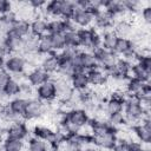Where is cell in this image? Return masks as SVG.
<instances>
[{
    "instance_id": "6da1fadb",
    "label": "cell",
    "mask_w": 151,
    "mask_h": 151,
    "mask_svg": "<svg viewBox=\"0 0 151 151\" xmlns=\"http://www.w3.org/2000/svg\"><path fill=\"white\" fill-rule=\"evenodd\" d=\"M90 119V114L86 110L81 107H74L68 111H65L63 123L68 127L71 133H78L80 129L88 124Z\"/></svg>"
},
{
    "instance_id": "7a4b0ae2",
    "label": "cell",
    "mask_w": 151,
    "mask_h": 151,
    "mask_svg": "<svg viewBox=\"0 0 151 151\" xmlns=\"http://www.w3.org/2000/svg\"><path fill=\"white\" fill-rule=\"evenodd\" d=\"M146 113H150V112H145L143 110L138 98L126 96V99L124 101V107H123V114L125 118V124L130 123L133 126V125L138 124Z\"/></svg>"
},
{
    "instance_id": "3957f363",
    "label": "cell",
    "mask_w": 151,
    "mask_h": 151,
    "mask_svg": "<svg viewBox=\"0 0 151 151\" xmlns=\"http://www.w3.org/2000/svg\"><path fill=\"white\" fill-rule=\"evenodd\" d=\"M79 38V48L83 51L93 52L96 48L100 47V33L94 27L88 28H78Z\"/></svg>"
},
{
    "instance_id": "277c9868",
    "label": "cell",
    "mask_w": 151,
    "mask_h": 151,
    "mask_svg": "<svg viewBox=\"0 0 151 151\" xmlns=\"http://www.w3.org/2000/svg\"><path fill=\"white\" fill-rule=\"evenodd\" d=\"M27 67V61L24 54L15 53V54H9L6 60H5V66L4 68L11 74V76H21L25 73Z\"/></svg>"
},
{
    "instance_id": "5b68a950",
    "label": "cell",
    "mask_w": 151,
    "mask_h": 151,
    "mask_svg": "<svg viewBox=\"0 0 151 151\" xmlns=\"http://www.w3.org/2000/svg\"><path fill=\"white\" fill-rule=\"evenodd\" d=\"M132 131L134 132L137 142H139L142 144L151 143V118H150V113H146L138 124L133 125Z\"/></svg>"
},
{
    "instance_id": "8992f818",
    "label": "cell",
    "mask_w": 151,
    "mask_h": 151,
    "mask_svg": "<svg viewBox=\"0 0 151 151\" xmlns=\"http://www.w3.org/2000/svg\"><path fill=\"white\" fill-rule=\"evenodd\" d=\"M45 111H46L45 103H42L38 98H28L25 111L22 113V119L24 120L38 119L45 114Z\"/></svg>"
},
{
    "instance_id": "52a82bcc",
    "label": "cell",
    "mask_w": 151,
    "mask_h": 151,
    "mask_svg": "<svg viewBox=\"0 0 151 151\" xmlns=\"http://www.w3.org/2000/svg\"><path fill=\"white\" fill-rule=\"evenodd\" d=\"M93 54L97 59L98 66L101 67L105 71L111 68L119 60V57L116 53H113V51H110V50H106V48H103V47L96 48L93 51Z\"/></svg>"
},
{
    "instance_id": "ba28073f",
    "label": "cell",
    "mask_w": 151,
    "mask_h": 151,
    "mask_svg": "<svg viewBox=\"0 0 151 151\" xmlns=\"http://www.w3.org/2000/svg\"><path fill=\"white\" fill-rule=\"evenodd\" d=\"M117 132L114 131H106L98 134H92V144H94L99 149L105 150H113L117 144Z\"/></svg>"
},
{
    "instance_id": "9c48e42d",
    "label": "cell",
    "mask_w": 151,
    "mask_h": 151,
    "mask_svg": "<svg viewBox=\"0 0 151 151\" xmlns=\"http://www.w3.org/2000/svg\"><path fill=\"white\" fill-rule=\"evenodd\" d=\"M35 98L41 100L42 103H51L57 99V90L53 79L45 81L40 86L35 87Z\"/></svg>"
},
{
    "instance_id": "30bf717a",
    "label": "cell",
    "mask_w": 151,
    "mask_h": 151,
    "mask_svg": "<svg viewBox=\"0 0 151 151\" xmlns=\"http://www.w3.org/2000/svg\"><path fill=\"white\" fill-rule=\"evenodd\" d=\"M71 20L77 26V28H88L94 21V14L88 8L81 9V8L76 7V11Z\"/></svg>"
},
{
    "instance_id": "8fae6325",
    "label": "cell",
    "mask_w": 151,
    "mask_h": 151,
    "mask_svg": "<svg viewBox=\"0 0 151 151\" xmlns=\"http://www.w3.org/2000/svg\"><path fill=\"white\" fill-rule=\"evenodd\" d=\"M6 138L18 139V140H25L28 136V129L26 124L22 120L11 123L6 130Z\"/></svg>"
},
{
    "instance_id": "7c38bea8",
    "label": "cell",
    "mask_w": 151,
    "mask_h": 151,
    "mask_svg": "<svg viewBox=\"0 0 151 151\" xmlns=\"http://www.w3.org/2000/svg\"><path fill=\"white\" fill-rule=\"evenodd\" d=\"M53 81H54L55 90H57V99L66 101L73 92V88L70 84V80L59 76L57 79H53Z\"/></svg>"
},
{
    "instance_id": "4fadbf2b",
    "label": "cell",
    "mask_w": 151,
    "mask_h": 151,
    "mask_svg": "<svg viewBox=\"0 0 151 151\" xmlns=\"http://www.w3.org/2000/svg\"><path fill=\"white\" fill-rule=\"evenodd\" d=\"M50 79H51V76L48 73H46L40 67H34L26 76V80L28 81V84L32 87H38V86H40L41 84H44L45 81H47Z\"/></svg>"
},
{
    "instance_id": "5bb4252c",
    "label": "cell",
    "mask_w": 151,
    "mask_h": 151,
    "mask_svg": "<svg viewBox=\"0 0 151 151\" xmlns=\"http://www.w3.org/2000/svg\"><path fill=\"white\" fill-rule=\"evenodd\" d=\"M40 68H42L50 76L53 73H58V68H59L58 53H51L47 55H42L41 61H40Z\"/></svg>"
},
{
    "instance_id": "9a60e30c",
    "label": "cell",
    "mask_w": 151,
    "mask_h": 151,
    "mask_svg": "<svg viewBox=\"0 0 151 151\" xmlns=\"http://www.w3.org/2000/svg\"><path fill=\"white\" fill-rule=\"evenodd\" d=\"M87 78H88V85L91 86H103L109 81V76L105 70L101 67L93 68L87 72Z\"/></svg>"
},
{
    "instance_id": "2e32d148",
    "label": "cell",
    "mask_w": 151,
    "mask_h": 151,
    "mask_svg": "<svg viewBox=\"0 0 151 151\" xmlns=\"http://www.w3.org/2000/svg\"><path fill=\"white\" fill-rule=\"evenodd\" d=\"M93 24L96 25L97 28H100L101 32L105 31V29H109V28H112L113 27V24H114V17L111 15L109 12H106L105 9H101L99 11L96 15H94V21Z\"/></svg>"
},
{
    "instance_id": "e0dca14e",
    "label": "cell",
    "mask_w": 151,
    "mask_h": 151,
    "mask_svg": "<svg viewBox=\"0 0 151 151\" xmlns=\"http://www.w3.org/2000/svg\"><path fill=\"white\" fill-rule=\"evenodd\" d=\"M24 42L25 39L20 38L11 32H8L5 35V44L9 51L11 54H15V53H22V48H24Z\"/></svg>"
},
{
    "instance_id": "ac0fdd59",
    "label": "cell",
    "mask_w": 151,
    "mask_h": 151,
    "mask_svg": "<svg viewBox=\"0 0 151 151\" xmlns=\"http://www.w3.org/2000/svg\"><path fill=\"white\" fill-rule=\"evenodd\" d=\"M68 80H70V84H71V86L74 91H84V90L88 88V86H90L86 71L74 72Z\"/></svg>"
},
{
    "instance_id": "d6986e66",
    "label": "cell",
    "mask_w": 151,
    "mask_h": 151,
    "mask_svg": "<svg viewBox=\"0 0 151 151\" xmlns=\"http://www.w3.org/2000/svg\"><path fill=\"white\" fill-rule=\"evenodd\" d=\"M113 32L117 34L118 38H127L130 39L133 34V26L129 20H119V21H114L113 27H112Z\"/></svg>"
},
{
    "instance_id": "ffe728a7",
    "label": "cell",
    "mask_w": 151,
    "mask_h": 151,
    "mask_svg": "<svg viewBox=\"0 0 151 151\" xmlns=\"http://www.w3.org/2000/svg\"><path fill=\"white\" fill-rule=\"evenodd\" d=\"M47 22H48V19H46L41 15L35 17L29 22L31 24V34L37 37V38H40L45 34H48L47 33Z\"/></svg>"
},
{
    "instance_id": "44dd1931",
    "label": "cell",
    "mask_w": 151,
    "mask_h": 151,
    "mask_svg": "<svg viewBox=\"0 0 151 151\" xmlns=\"http://www.w3.org/2000/svg\"><path fill=\"white\" fill-rule=\"evenodd\" d=\"M8 32H11V33L25 39L26 37H28L31 34V24H29L28 20L18 18L14 21V24L12 25V27H11V29Z\"/></svg>"
},
{
    "instance_id": "7402d4cb",
    "label": "cell",
    "mask_w": 151,
    "mask_h": 151,
    "mask_svg": "<svg viewBox=\"0 0 151 151\" xmlns=\"http://www.w3.org/2000/svg\"><path fill=\"white\" fill-rule=\"evenodd\" d=\"M150 77H151V71L144 68V67L140 66L138 63L131 64L129 78H134V79L142 80V81H144V83H150Z\"/></svg>"
},
{
    "instance_id": "603a6c76",
    "label": "cell",
    "mask_w": 151,
    "mask_h": 151,
    "mask_svg": "<svg viewBox=\"0 0 151 151\" xmlns=\"http://www.w3.org/2000/svg\"><path fill=\"white\" fill-rule=\"evenodd\" d=\"M6 98H15L21 94V84L18 79L13 78L5 85L2 92H1Z\"/></svg>"
},
{
    "instance_id": "cb8c5ba5",
    "label": "cell",
    "mask_w": 151,
    "mask_h": 151,
    "mask_svg": "<svg viewBox=\"0 0 151 151\" xmlns=\"http://www.w3.org/2000/svg\"><path fill=\"white\" fill-rule=\"evenodd\" d=\"M27 100H28V98L19 96V97L12 98V99L8 101L7 106L9 107V110H11L14 114H17V116H19V117L22 118V113H24V111H25Z\"/></svg>"
},
{
    "instance_id": "d4e9b609",
    "label": "cell",
    "mask_w": 151,
    "mask_h": 151,
    "mask_svg": "<svg viewBox=\"0 0 151 151\" xmlns=\"http://www.w3.org/2000/svg\"><path fill=\"white\" fill-rule=\"evenodd\" d=\"M117 39H118V37H117V34L113 32L112 28L105 29V31H103V32L100 33V47L112 51V48H113V46H114Z\"/></svg>"
},
{
    "instance_id": "484cf974",
    "label": "cell",
    "mask_w": 151,
    "mask_h": 151,
    "mask_svg": "<svg viewBox=\"0 0 151 151\" xmlns=\"http://www.w3.org/2000/svg\"><path fill=\"white\" fill-rule=\"evenodd\" d=\"M103 9H105L106 12H109L111 15H113L114 18L122 14H125V7L123 1H117V0H110V1H104V6Z\"/></svg>"
},
{
    "instance_id": "4316f807",
    "label": "cell",
    "mask_w": 151,
    "mask_h": 151,
    "mask_svg": "<svg viewBox=\"0 0 151 151\" xmlns=\"http://www.w3.org/2000/svg\"><path fill=\"white\" fill-rule=\"evenodd\" d=\"M66 28V20L61 18H53L47 22V33L48 34H57L64 33Z\"/></svg>"
},
{
    "instance_id": "83f0119b",
    "label": "cell",
    "mask_w": 151,
    "mask_h": 151,
    "mask_svg": "<svg viewBox=\"0 0 151 151\" xmlns=\"http://www.w3.org/2000/svg\"><path fill=\"white\" fill-rule=\"evenodd\" d=\"M38 53L41 55H47V54L54 53L50 34H45L38 39Z\"/></svg>"
},
{
    "instance_id": "f1b7e54d",
    "label": "cell",
    "mask_w": 151,
    "mask_h": 151,
    "mask_svg": "<svg viewBox=\"0 0 151 151\" xmlns=\"http://www.w3.org/2000/svg\"><path fill=\"white\" fill-rule=\"evenodd\" d=\"M25 143L24 140L6 138L2 142V151H24Z\"/></svg>"
},
{
    "instance_id": "f546056e",
    "label": "cell",
    "mask_w": 151,
    "mask_h": 151,
    "mask_svg": "<svg viewBox=\"0 0 151 151\" xmlns=\"http://www.w3.org/2000/svg\"><path fill=\"white\" fill-rule=\"evenodd\" d=\"M74 11H76L74 1L61 0V8H60V18L61 19H65V20L71 19Z\"/></svg>"
},
{
    "instance_id": "4dcf8cb0",
    "label": "cell",
    "mask_w": 151,
    "mask_h": 151,
    "mask_svg": "<svg viewBox=\"0 0 151 151\" xmlns=\"http://www.w3.org/2000/svg\"><path fill=\"white\" fill-rule=\"evenodd\" d=\"M64 39H65V46L66 47L79 48L78 29H70V31L64 32Z\"/></svg>"
},
{
    "instance_id": "1f68e13d",
    "label": "cell",
    "mask_w": 151,
    "mask_h": 151,
    "mask_svg": "<svg viewBox=\"0 0 151 151\" xmlns=\"http://www.w3.org/2000/svg\"><path fill=\"white\" fill-rule=\"evenodd\" d=\"M46 145H47L46 142H44L42 139L33 136L28 139L27 151H46Z\"/></svg>"
},
{
    "instance_id": "d6a6232c",
    "label": "cell",
    "mask_w": 151,
    "mask_h": 151,
    "mask_svg": "<svg viewBox=\"0 0 151 151\" xmlns=\"http://www.w3.org/2000/svg\"><path fill=\"white\" fill-rule=\"evenodd\" d=\"M51 40H52V46H53V52L54 53H60L66 46H65V39H64V33H57V34H50Z\"/></svg>"
},
{
    "instance_id": "836d02e7",
    "label": "cell",
    "mask_w": 151,
    "mask_h": 151,
    "mask_svg": "<svg viewBox=\"0 0 151 151\" xmlns=\"http://www.w3.org/2000/svg\"><path fill=\"white\" fill-rule=\"evenodd\" d=\"M11 79H12V76H11L5 68L0 70V93L2 92L5 85H6Z\"/></svg>"
},
{
    "instance_id": "e575fe53",
    "label": "cell",
    "mask_w": 151,
    "mask_h": 151,
    "mask_svg": "<svg viewBox=\"0 0 151 151\" xmlns=\"http://www.w3.org/2000/svg\"><path fill=\"white\" fill-rule=\"evenodd\" d=\"M140 14H142V18H143V22L146 26L151 25V6L143 7L142 11H140Z\"/></svg>"
},
{
    "instance_id": "d590c367",
    "label": "cell",
    "mask_w": 151,
    "mask_h": 151,
    "mask_svg": "<svg viewBox=\"0 0 151 151\" xmlns=\"http://www.w3.org/2000/svg\"><path fill=\"white\" fill-rule=\"evenodd\" d=\"M11 11H13V4L6 0H0V15H4Z\"/></svg>"
},
{
    "instance_id": "8d00e7d4",
    "label": "cell",
    "mask_w": 151,
    "mask_h": 151,
    "mask_svg": "<svg viewBox=\"0 0 151 151\" xmlns=\"http://www.w3.org/2000/svg\"><path fill=\"white\" fill-rule=\"evenodd\" d=\"M81 151H101V150L97 146H85L84 149H81Z\"/></svg>"
}]
</instances>
